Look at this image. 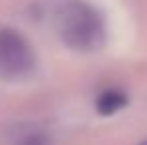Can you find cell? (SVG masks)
I'll list each match as a JSON object with an SVG mask.
<instances>
[{
    "label": "cell",
    "instance_id": "cell-1",
    "mask_svg": "<svg viewBox=\"0 0 147 145\" xmlns=\"http://www.w3.org/2000/svg\"><path fill=\"white\" fill-rule=\"evenodd\" d=\"M58 30L62 40L74 50H94L103 40L101 16L82 0H68L60 6Z\"/></svg>",
    "mask_w": 147,
    "mask_h": 145
},
{
    "label": "cell",
    "instance_id": "cell-5",
    "mask_svg": "<svg viewBox=\"0 0 147 145\" xmlns=\"http://www.w3.org/2000/svg\"><path fill=\"white\" fill-rule=\"evenodd\" d=\"M139 145H147V139H145V141H141V143H139Z\"/></svg>",
    "mask_w": 147,
    "mask_h": 145
},
{
    "label": "cell",
    "instance_id": "cell-4",
    "mask_svg": "<svg viewBox=\"0 0 147 145\" xmlns=\"http://www.w3.org/2000/svg\"><path fill=\"white\" fill-rule=\"evenodd\" d=\"M16 145H50V139L44 135V133L34 131V133H28V135H24V137H20Z\"/></svg>",
    "mask_w": 147,
    "mask_h": 145
},
{
    "label": "cell",
    "instance_id": "cell-2",
    "mask_svg": "<svg viewBox=\"0 0 147 145\" xmlns=\"http://www.w3.org/2000/svg\"><path fill=\"white\" fill-rule=\"evenodd\" d=\"M34 68V54L22 34L12 28H0V74L20 78Z\"/></svg>",
    "mask_w": 147,
    "mask_h": 145
},
{
    "label": "cell",
    "instance_id": "cell-3",
    "mask_svg": "<svg viewBox=\"0 0 147 145\" xmlns=\"http://www.w3.org/2000/svg\"><path fill=\"white\" fill-rule=\"evenodd\" d=\"M127 103V97L121 90H105L101 92V96L98 97V111L103 115H111V113H117L119 109L125 107Z\"/></svg>",
    "mask_w": 147,
    "mask_h": 145
}]
</instances>
